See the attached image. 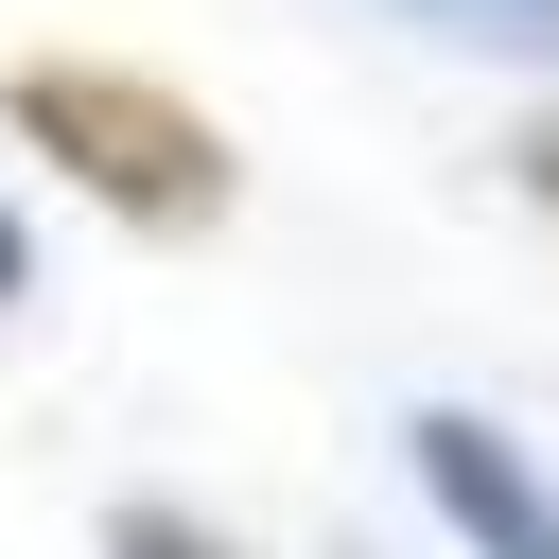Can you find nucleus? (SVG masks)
Returning a JSON list of instances; mask_svg holds the SVG:
<instances>
[{
    "mask_svg": "<svg viewBox=\"0 0 559 559\" xmlns=\"http://www.w3.org/2000/svg\"><path fill=\"white\" fill-rule=\"evenodd\" d=\"M0 122L87 192V210H122V227H157V245H192V227H227V192H245V157H227V122L192 105V87H157V70H122V52H35L17 87H0Z\"/></svg>",
    "mask_w": 559,
    "mask_h": 559,
    "instance_id": "nucleus-1",
    "label": "nucleus"
},
{
    "mask_svg": "<svg viewBox=\"0 0 559 559\" xmlns=\"http://www.w3.org/2000/svg\"><path fill=\"white\" fill-rule=\"evenodd\" d=\"M402 454H419V489H437V524H454L472 559H559V489H542V454H524L507 419L419 402V419H402Z\"/></svg>",
    "mask_w": 559,
    "mask_h": 559,
    "instance_id": "nucleus-2",
    "label": "nucleus"
},
{
    "mask_svg": "<svg viewBox=\"0 0 559 559\" xmlns=\"http://www.w3.org/2000/svg\"><path fill=\"white\" fill-rule=\"evenodd\" d=\"M402 17L454 52H559V0H402Z\"/></svg>",
    "mask_w": 559,
    "mask_h": 559,
    "instance_id": "nucleus-3",
    "label": "nucleus"
},
{
    "mask_svg": "<svg viewBox=\"0 0 559 559\" xmlns=\"http://www.w3.org/2000/svg\"><path fill=\"white\" fill-rule=\"evenodd\" d=\"M105 559H245V542H227V524H192V507H122V524H105Z\"/></svg>",
    "mask_w": 559,
    "mask_h": 559,
    "instance_id": "nucleus-4",
    "label": "nucleus"
},
{
    "mask_svg": "<svg viewBox=\"0 0 559 559\" xmlns=\"http://www.w3.org/2000/svg\"><path fill=\"white\" fill-rule=\"evenodd\" d=\"M524 192H542V210H559V105H542V122H524Z\"/></svg>",
    "mask_w": 559,
    "mask_h": 559,
    "instance_id": "nucleus-5",
    "label": "nucleus"
},
{
    "mask_svg": "<svg viewBox=\"0 0 559 559\" xmlns=\"http://www.w3.org/2000/svg\"><path fill=\"white\" fill-rule=\"evenodd\" d=\"M17 280H35V245H17V210H0V297H17Z\"/></svg>",
    "mask_w": 559,
    "mask_h": 559,
    "instance_id": "nucleus-6",
    "label": "nucleus"
}]
</instances>
